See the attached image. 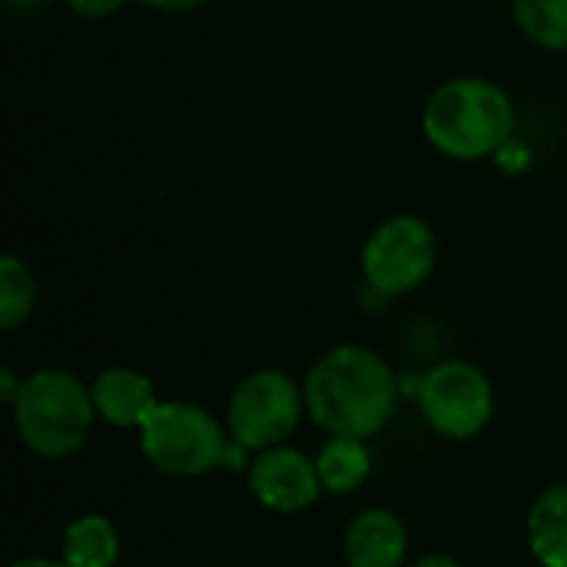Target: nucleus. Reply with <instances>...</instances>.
I'll return each mask as SVG.
<instances>
[{"label": "nucleus", "mask_w": 567, "mask_h": 567, "mask_svg": "<svg viewBox=\"0 0 567 567\" xmlns=\"http://www.w3.org/2000/svg\"><path fill=\"white\" fill-rule=\"evenodd\" d=\"M309 419L336 439L379 435L399 402L395 372L382 355L365 346L329 349L302 382Z\"/></svg>", "instance_id": "f257e3e1"}, {"label": "nucleus", "mask_w": 567, "mask_h": 567, "mask_svg": "<svg viewBox=\"0 0 567 567\" xmlns=\"http://www.w3.org/2000/svg\"><path fill=\"white\" fill-rule=\"evenodd\" d=\"M429 143L452 159H482L502 150L515 130V110L502 86L482 76L442 83L422 113Z\"/></svg>", "instance_id": "f03ea898"}, {"label": "nucleus", "mask_w": 567, "mask_h": 567, "mask_svg": "<svg viewBox=\"0 0 567 567\" xmlns=\"http://www.w3.org/2000/svg\"><path fill=\"white\" fill-rule=\"evenodd\" d=\"M10 409L20 442L40 458H70L80 452L96 419L93 392L63 369H40L23 379Z\"/></svg>", "instance_id": "7ed1b4c3"}, {"label": "nucleus", "mask_w": 567, "mask_h": 567, "mask_svg": "<svg viewBox=\"0 0 567 567\" xmlns=\"http://www.w3.org/2000/svg\"><path fill=\"white\" fill-rule=\"evenodd\" d=\"M146 462L173 478H199L216 468H243L246 449L226 439L223 425L193 402H159L140 425Z\"/></svg>", "instance_id": "20e7f679"}, {"label": "nucleus", "mask_w": 567, "mask_h": 567, "mask_svg": "<svg viewBox=\"0 0 567 567\" xmlns=\"http://www.w3.org/2000/svg\"><path fill=\"white\" fill-rule=\"evenodd\" d=\"M306 412L302 389L279 369L246 375L229 395L226 429L246 452H266L282 445Z\"/></svg>", "instance_id": "39448f33"}, {"label": "nucleus", "mask_w": 567, "mask_h": 567, "mask_svg": "<svg viewBox=\"0 0 567 567\" xmlns=\"http://www.w3.org/2000/svg\"><path fill=\"white\" fill-rule=\"evenodd\" d=\"M439 246L435 233L419 216L385 219L362 246V276L382 296L415 292L435 269Z\"/></svg>", "instance_id": "423d86ee"}, {"label": "nucleus", "mask_w": 567, "mask_h": 567, "mask_svg": "<svg viewBox=\"0 0 567 567\" xmlns=\"http://www.w3.org/2000/svg\"><path fill=\"white\" fill-rule=\"evenodd\" d=\"M425 422L445 439H475L495 415V389L488 375L462 359L439 362L419 385Z\"/></svg>", "instance_id": "0eeeda50"}, {"label": "nucleus", "mask_w": 567, "mask_h": 567, "mask_svg": "<svg viewBox=\"0 0 567 567\" xmlns=\"http://www.w3.org/2000/svg\"><path fill=\"white\" fill-rule=\"evenodd\" d=\"M249 492L269 512L292 515L312 508L326 488L312 458H306L296 449L276 445L259 452V458L249 465Z\"/></svg>", "instance_id": "6e6552de"}, {"label": "nucleus", "mask_w": 567, "mask_h": 567, "mask_svg": "<svg viewBox=\"0 0 567 567\" xmlns=\"http://www.w3.org/2000/svg\"><path fill=\"white\" fill-rule=\"evenodd\" d=\"M349 567H402L409 551V532L389 508L359 512L342 538Z\"/></svg>", "instance_id": "1a4fd4ad"}, {"label": "nucleus", "mask_w": 567, "mask_h": 567, "mask_svg": "<svg viewBox=\"0 0 567 567\" xmlns=\"http://www.w3.org/2000/svg\"><path fill=\"white\" fill-rule=\"evenodd\" d=\"M96 415L116 429H140L159 405L153 382L136 369H106L90 385Z\"/></svg>", "instance_id": "9d476101"}, {"label": "nucleus", "mask_w": 567, "mask_h": 567, "mask_svg": "<svg viewBox=\"0 0 567 567\" xmlns=\"http://www.w3.org/2000/svg\"><path fill=\"white\" fill-rule=\"evenodd\" d=\"M528 545L542 567H567V485L545 488L532 505Z\"/></svg>", "instance_id": "9b49d317"}, {"label": "nucleus", "mask_w": 567, "mask_h": 567, "mask_svg": "<svg viewBox=\"0 0 567 567\" xmlns=\"http://www.w3.org/2000/svg\"><path fill=\"white\" fill-rule=\"evenodd\" d=\"M120 558V535L103 515H80L63 532V565L113 567Z\"/></svg>", "instance_id": "f8f14e48"}, {"label": "nucleus", "mask_w": 567, "mask_h": 567, "mask_svg": "<svg viewBox=\"0 0 567 567\" xmlns=\"http://www.w3.org/2000/svg\"><path fill=\"white\" fill-rule=\"evenodd\" d=\"M322 488L332 495H346L365 485V478L372 475V455L365 449L362 439H329L316 458Z\"/></svg>", "instance_id": "ddd939ff"}, {"label": "nucleus", "mask_w": 567, "mask_h": 567, "mask_svg": "<svg viewBox=\"0 0 567 567\" xmlns=\"http://www.w3.org/2000/svg\"><path fill=\"white\" fill-rule=\"evenodd\" d=\"M512 13L532 43L567 50V0H512Z\"/></svg>", "instance_id": "4468645a"}, {"label": "nucleus", "mask_w": 567, "mask_h": 567, "mask_svg": "<svg viewBox=\"0 0 567 567\" xmlns=\"http://www.w3.org/2000/svg\"><path fill=\"white\" fill-rule=\"evenodd\" d=\"M37 302V286L23 259L0 256V329H17L30 319Z\"/></svg>", "instance_id": "2eb2a0df"}, {"label": "nucleus", "mask_w": 567, "mask_h": 567, "mask_svg": "<svg viewBox=\"0 0 567 567\" xmlns=\"http://www.w3.org/2000/svg\"><path fill=\"white\" fill-rule=\"evenodd\" d=\"M126 0H66V7L76 13V17H86V20H100V17H110L123 7Z\"/></svg>", "instance_id": "dca6fc26"}, {"label": "nucleus", "mask_w": 567, "mask_h": 567, "mask_svg": "<svg viewBox=\"0 0 567 567\" xmlns=\"http://www.w3.org/2000/svg\"><path fill=\"white\" fill-rule=\"evenodd\" d=\"M140 3H146V7H153V10L186 13V10H196V7H203L206 0H140Z\"/></svg>", "instance_id": "f3484780"}, {"label": "nucleus", "mask_w": 567, "mask_h": 567, "mask_svg": "<svg viewBox=\"0 0 567 567\" xmlns=\"http://www.w3.org/2000/svg\"><path fill=\"white\" fill-rule=\"evenodd\" d=\"M20 385H23V382H17L13 369H3V372H0V399H3L7 405H13V399L20 395Z\"/></svg>", "instance_id": "a211bd4d"}, {"label": "nucleus", "mask_w": 567, "mask_h": 567, "mask_svg": "<svg viewBox=\"0 0 567 567\" xmlns=\"http://www.w3.org/2000/svg\"><path fill=\"white\" fill-rule=\"evenodd\" d=\"M412 567H462L455 558H449V555H425L422 561H415Z\"/></svg>", "instance_id": "6ab92c4d"}, {"label": "nucleus", "mask_w": 567, "mask_h": 567, "mask_svg": "<svg viewBox=\"0 0 567 567\" xmlns=\"http://www.w3.org/2000/svg\"><path fill=\"white\" fill-rule=\"evenodd\" d=\"M7 567H66L63 561H50V558H20V561H13V565Z\"/></svg>", "instance_id": "aec40b11"}]
</instances>
